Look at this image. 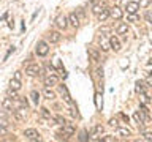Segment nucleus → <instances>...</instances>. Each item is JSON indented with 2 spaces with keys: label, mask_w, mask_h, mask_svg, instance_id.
Instances as JSON below:
<instances>
[{
  "label": "nucleus",
  "mask_w": 152,
  "mask_h": 142,
  "mask_svg": "<svg viewBox=\"0 0 152 142\" xmlns=\"http://www.w3.org/2000/svg\"><path fill=\"white\" fill-rule=\"evenodd\" d=\"M37 55H40V57H45V55H48V52H49V44H48L46 41H38L37 43Z\"/></svg>",
  "instance_id": "1"
},
{
  "label": "nucleus",
  "mask_w": 152,
  "mask_h": 142,
  "mask_svg": "<svg viewBox=\"0 0 152 142\" xmlns=\"http://www.w3.org/2000/svg\"><path fill=\"white\" fill-rule=\"evenodd\" d=\"M26 74H27V76H30V78H33V76H38V74H41V66H40V65H37V63L28 65L27 68H26Z\"/></svg>",
  "instance_id": "2"
},
{
  "label": "nucleus",
  "mask_w": 152,
  "mask_h": 142,
  "mask_svg": "<svg viewBox=\"0 0 152 142\" xmlns=\"http://www.w3.org/2000/svg\"><path fill=\"white\" fill-rule=\"evenodd\" d=\"M56 25L59 30H65L66 27H68V17L64 16V14H60V16H57L56 19Z\"/></svg>",
  "instance_id": "3"
},
{
  "label": "nucleus",
  "mask_w": 152,
  "mask_h": 142,
  "mask_svg": "<svg viewBox=\"0 0 152 142\" xmlns=\"http://www.w3.org/2000/svg\"><path fill=\"white\" fill-rule=\"evenodd\" d=\"M109 16L113 19H116V21H121L124 17V11L119 7H113V8H109Z\"/></svg>",
  "instance_id": "4"
},
{
  "label": "nucleus",
  "mask_w": 152,
  "mask_h": 142,
  "mask_svg": "<svg viewBox=\"0 0 152 142\" xmlns=\"http://www.w3.org/2000/svg\"><path fill=\"white\" fill-rule=\"evenodd\" d=\"M14 117L18 118L19 122H22V120H26V117H27V107H16V111H14Z\"/></svg>",
  "instance_id": "5"
},
{
  "label": "nucleus",
  "mask_w": 152,
  "mask_h": 142,
  "mask_svg": "<svg viewBox=\"0 0 152 142\" xmlns=\"http://www.w3.org/2000/svg\"><path fill=\"white\" fill-rule=\"evenodd\" d=\"M24 136H26L28 141H38V139H40V134H38V131L33 130V128H28V130L24 131Z\"/></svg>",
  "instance_id": "6"
},
{
  "label": "nucleus",
  "mask_w": 152,
  "mask_h": 142,
  "mask_svg": "<svg viewBox=\"0 0 152 142\" xmlns=\"http://www.w3.org/2000/svg\"><path fill=\"white\" fill-rule=\"evenodd\" d=\"M140 3L138 2H125V9L127 13H138V9H140Z\"/></svg>",
  "instance_id": "7"
},
{
  "label": "nucleus",
  "mask_w": 152,
  "mask_h": 142,
  "mask_svg": "<svg viewBox=\"0 0 152 142\" xmlns=\"http://www.w3.org/2000/svg\"><path fill=\"white\" fill-rule=\"evenodd\" d=\"M98 43H100V49H102V51H104V52H106V51H109V49H111V46H109V40H108V38L104 36V35H102V36H100Z\"/></svg>",
  "instance_id": "8"
},
{
  "label": "nucleus",
  "mask_w": 152,
  "mask_h": 142,
  "mask_svg": "<svg viewBox=\"0 0 152 142\" xmlns=\"http://www.w3.org/2000/svg\"><path fill=\"white\" fill-rule=\"evenodd\" d=\"M133 118H135V122H136L138 128H140V130H142V128H144V125H146V122L142 120V114L136 111L135 114H133Z\"/></svg>",
  "instance_id": "9"
},
{
  "label": "nucleus",
  "mask_w": 152,
  "mask_h": 142,
  "mask_svg": "<svg viewBox=\"0 0 152 142\" xmlns=\"http://www.w3.org/2000/svg\"><path fill=\"white\" fill-rule=\"evenodd\" d=\"M62 133H65L66 136H73L75 134V125L73 123H65V125H62Z\"/></svg>",
  "instance_id": "10"
},
{
  "label": "nucleus",
  "mask_w": 152,
  "mask_h": 142,
  "mask_svg": "<svg viewBox=\"0 0 152 142\" xmlns=\"http://www.w3.org/2000/svg\"><path fill=\"white\" fill-rule=\"evenodd\" d=\"M109 46H111L116 52H119L122 49V47H121V41H119L117 36H111V38H109Z\"/></svg>",
  "instance_id": "11"
},
{
  "label": "nucleus",
  "mask_w": 152,
  "mask_h": 142,
  "mask_svg": "<svg viewBox=\"0 0 152 142\" xmlns=\"http://www.w3.org/2000/svg\"><path fill=\"white\" fill-rule=\"evenodd\" d=\"M57 82H59V79H57V76H54V74H49L45 79V85H46V87H54Z\"/></svg>",
  "instance_id": "12"
},
{
  "label": "nucleus",
  "mask_w": 152,
  "mask_h": 142,
  "mask_svg": "<svg viewBox=\"0 0 152 142\" xmlns=\"http://www.w3.org/2000/svg\"><path fill=\"white\" fill-rule=\"evenodd\" d=\"M68 24L71 27H78L79 25V17H78V14L76 13H70V16H68Z\"/></svg>",
  "instance_id": "13"
},
{
  "label": "nucleus",
  "mask_w": 152,
  "mask_h": 142,
  "mask_svg": "<svg viewBox=\"0 0 152 142\" xmlns=\"http://www.w3.org/2000/svg\"><path fill=\"white\" fill-rule=\"evenodd\" d=\"M140 109H141V114H142V117H144V122L147 123V122H151V114H149V109H147V106H146V104L144 103H142L141 104V106H140Z\"/></svg>",
  "instance_id": "14"
},
{
  "label": "nucleus",
  "mask_w": 152,
  "mask_h": 142,
  "mask_svg": "<svg viewBox=\"0 0 152 142\" xmlns=\"http://www.w3.org/2000/svg\"><path fill=\"white\" fill-rule=\"evenodd\" d=\"M2 106H3V109H11V111H13V109H14V99L10 98V96L5 98L2 101Z\"/></svg>",
  "instance_id": "15"
},
{
  "label": "nucleus",
  "mask_w": 152,
  "mask_h": 142,
  "mask_svg": "<svg viewBox=\"0 0 152 142\" xmlns=\"http://www.w3.org/2000/svg\"><path fill=\"white\" fill-rule=\"evenodd\" d=\"M116 32H117V35H127V33H128V25H127L125 22H121L117 25Z\"/></svg>",
  "instance_id": "16"
},
{
  "label": "nucleus",
  "mask_w": 152,
  "mask_h": 142,
  "mask_svg": "<svg viewBox=\"0 0 152 142\" xmlns=\"http://www.w3.org/2000/svg\"><path fill=\"white\" fill-rule=\"evenodd\" d=\"M60 38H62V35H60V33L57 32V30H54V32H51V33H49V41H51V43H54V44L60 41Z\"/></svg>",
  "instance_id": "17"
},
{
  "label": "nucleus",
  "mask_w": 152,
  "mask_h": 142,
  "mask_svg": "<svg viewBox=\"0 0 152 142\" xmlns=\"http://www.w3.org/2000/svg\"><path fill=\"white\" fill-rule=\"evenodd\" d=\"M89 55L92 57L94 62H100V52L95 47H89Z\"/></svg>",
  "instance_id": "18"
},
{
  "label": "nucleus",
  "mask_w": 152,
  "mask_h": 142,
  "mask_svg": "<svg viewBox=\"0 0 152 142\" xmlns=\"http://www.w3.org/2000/svg\"><path fill=\"white\" fill-rule=\"evenodd\" d=\"M8 134V123L7 120L0 122V136H7Z\"/></svg>",
  "instance_id": "19"
},
{
  "label": "nucleus",
  "mask_w": 152,
  "mask_h": 142,
  "mask_svg": "<svg viewBox=\"0 0 152 142\" xmlns=\"http://www.w3.org/2000/svg\"><path fill=\"white\" fill-rule=\"evenodd\" d=\"M132 134V131L128 130V128H117V136L121 137H128Z\"/></svg>",
  "instance_id": "20"
},
{
  "label": "nucleus",
  "mask_w": 152,
  "mask_h": 142,
  "mask_svg": "<svg viewBox=\"0 0 152 142\" xmlns=\"http://www.w3.org/2000/svg\"><path fill=\"white\" fill-rule=\"evenodd\" d=\"M135 90L138 93H144V90H146V82H144V80H138Z\"/></svg>",
  "instance_id": "21"
},
{
  "label": "nucleus",
  "mask_w": 152,
  "mask_h": 142,
  "mask_svg": "<svg viewBox=\"0 0 152 142\" xmlns=\"http://www.w3.org/2000/svg\"><path fill=\"white\" fill-rule=\"evenodd\" d=\"M60 93H62V96H64V99H65L66 103H71V98H70V95H68V90H66V87L60 85Z\"/></svg>",
  "instance_id": "22"
},
{
  "label": "nucleus",
  "mask_w": 152,
  "mask_h": 142,
  "mask_svg": "<svg viewBox=\"0 0 152 142\" xmlns=\"http://www.w3.org/2000/svg\"><path fill=\"white\" fill-rule=\"evenodd\" d=\"M108 17H109V8H104L103 11L98 14V19H100V22H103V21H106Z\"/></svg>",
  "instance_id": "23"
},
{
  "label": "nucleus",
  "mask_w": 152,
  "mask_h": 142,
  "mask_svg": "<svg viewBox=\"0 0 152 142\" xmlns=\"http://www.w3.org/2000/svg\"><path fill=\"white\" fill-rule=\"evenodd\" d=\"M102 133H103V126L102 125H95L94 130L90 131V134L92 136H102Z\"/></svg>",
  "instance_id": "24"
},
{
  "label": "nucleus",
  "mask_w": 152,
  "mask_h": 142,
  "mask_svg": "<svg viewBox=\"0 0 152 142\" xmlns=\"http://www.w3.org/2000/svg\"><path fill=\"white\" fill-rule=\"evenodd\" d=\"M43 93H45V96H46L48 99H54V98H56V93L51 90V87H46V88H45V92H43Z\"/></svg>",
  "instance_id": "25"
},
{
  "label": "nucleus",
  "mask_w": 152,
  "mask_h": 142,
  "mask_svg": "<svg viewBox=\"0 0 152 142\" xmlns=\"http://www.w3.org/2000/svg\"><path fill=\"white\" fill-rule=\"evenodd\" d=\"M10 87L14 88V90H19V88H21V80H19V79H11V80H10Z\"/></svg>",
  "instance_id": "26"
},
{
  "label": "nucleus",
  "mask_w": 152,
  "mask_h": 142,
  "mask_svg": "<svg viewBox=\"0 0 152 142\" xmlns=\"http://www.w3.org/2000/svg\"><path fill=\"white\" fill-rule=\"evenodd\" d=\"M127 19H128V22H138L140 21V16L136 13H127Z\"/></svg>",
  "instance_id": "27"
},
{
  "label": "nucleus",
  "mask_w": 152,
  "mask_h": 142,
  "mask_svg": "<svg viewBox=\"0 0 152 142\" xmlns=\"http://www.w3.org/2000/svg\"><path fill=\"white\" fill-rule=\"evenodd\" d=\"M103 9H104V5H103V3H98V5H94L92 11H94V14H97V16H98V14L102 13Z\"/></svg>",
  "instance_id": "28"
},
{
  "label": "nucleus",
  "mask_w": 152,
  "mask_h": 142,
  "mask_svg": "<svg viewBox=\"0 0 152 142\" xmlns=\"http://www.w3.org/2000/svg\"><path fill=\"white\" fill-rule=\"evenodd\" d=\"M30 98H32V101L35 103V104H38V103H40V93H38L37 90H32V93H30Z\"/></svg>",
  "instance_id": "29"
},
{
  "label": "nucleus",
  "mask_w": 152,
  "mask_h": 142,
  "mask_svg": "<svg viewBox=\"0 0 152 142\" xmlns=\"http://www.w3.org/2000/svg\"><path fill=\"white\" fill-rule=\"evenodd\" d=\"M52 120H54V123L56 125H65V118L62 117V115H56V117H52Z\"/></svg>",
  "instance_id": "30"
},
{
  "label": "nucleus",
  "mask_w": 152,
  "mask_h": 142,
  "mask_svg": "<svg viewBox=\"0 0 152 142\" xmlns=\"http://www.w3.org/2000/svg\"><path fill=\"white\" fill-rule=\"evenodd\" d=\"M41 115L45 117V118H51V112H49V109L43 107V109H41Z\"/></svg>",
  "instance_id": "31"
},
{
  "label": "nucleus",
  "mask_w": 152,
  "mask_h": 142,
  "mask_svg": "<svg viewBox=\"0 0 152 142\" xmlns=\"http://www.w3.org/2000/svg\"><path fill=\"white\" fill-rule=\"evenodd\" d=\"M100 139H102V141H106V142H114V141H116V137H114V136H102Z\"/></svg>",
  "instance_id": "32"
},
{
  "label": "nucleus",
  "mask_w": 152,
  "mask_h": 142,
  "mask_svg": "<svg viewBox=\"0 0 152 142\" xmlns=\"http://www.w3.org/2000/svg\"><path fill=\"white\" fill-rule=\"evenodd\" d=\"M142 137H144L146 141H152V133H149V131L142 133Z\"/></svg>",
  "instance_id": "33"
},
{
  "label": "nucleus",
  "mask_w": 152,
  "mask_h": 142,
  "mask_svg": "<svg viewBox=\"0 0 152 142\" xmlns=\"http://www.w3.org/2000/svg\"><path fill=\"white\" fill-rule=\"evenodd\" d=\"M87 139H89L87 131H83V133H81V136H79V141H87Z\"/></svg>",
  "instance_id": "34"
},
{
  "label": "nucleus",
  "mask_w": 152,
  "mask_h": 142,
  "mask_svg": "<svg viewBox=\"0 0 152 142\" xmlns=\"http://www.w3.org/2000/svg\"><path fill=\"white\" fill-rule=\"evenodd\" d=\"M146 19H147V22L152 24V9H149V11L146 13Z\"/></svg>",
  "instance_id": "35"
},
{
  "label": "nucleus",
  "mask_w": 152,
  "mask_h": 142,
  "mask_svg": "<svg viewBox=\"0 0 152 142\" xmlns=\"http://www.w3.org/2000/svg\"><path fill=\"white\" fill-rule=\"evenodd\" d=\"M140 3V7H147V5L151 3V0H141V2H138Z\"/></svg>",
  "instance_id": "36"
},
{
  "label": "nucleus",
  "mask_w": 152,
  "mask_h": 142,
  "mask_svg": "<svg viewBox=\"0 0 152 142\" xmlns=\"http://www.w3.org/2000/svg\"><path fill=\"white\" fill-rule=\"evenodd\" d=\"M109 125H111V126H117V120H116V118H109Z\"/></svg>",
  "instance_id": "37"
},
{
  "label": "nucleus",
  "mask_w": 152,
  "mask_h": 142,
  "mask_svg": "<svg viewBox=\"0 0 152 142\" xmlns=\"http://www.w3.org/2000/svg\"><path fill=\"white\" fill-rule=\"evenodd\" d=\"M70 112H71V115H73V117H79V114H78V111H76L75 107H71V111H70Z\"/></svg>",
  "instance_id": "38"
},
{
  "label": "nucleus",
  "mask_w": 152,
  "mask_h": 142,
  "mask_svg": "<svg viewBox=\"0 0 152 142\" xmlns=\"http://www.w3.org/2000/svg\"><path fill=\"white\" fill-rule=\"evenodd\" d=\"M14 79H19V80H21V71H16V73H14Z\"/></svg>",
  "instance_id": "39"
},
{
  "label": "nucleus",
  "mask_w": 152,
  "mask_h": 142,
  "mask_svg": "<svg viewBox=\"0 0 152 142\" xmlns=\"http://www.w3.org/2000/svg\"><path fill=\"white\" fill-rule=\"evenodd\" d=\"M5 118H7V114L3 111H0V120H5Z\"/></svg>",
  "instance_id": "40"
},
{
  "label": "nucleus",
  "mask_w": 152,
  "mask_h": 142,
  "mask_svg": "<svg viewBox=\"0 0 152 142\" xmlns=\"http://www.w3.org/2000/svg\"><path fill=\"white\" fill-rule=\"evenodd\" d=\"M142 103H149V96H146V95H142Z\"/></svg>",
  "instance_id": "41"
},
{
  "label": "nucleus",
  "mask_w": 152,
  "mask_h": 142,
  "mask_svg": "<svg viewBox=\"0 0 152 142\" xmlns=\"http://www.w3.org/2000/svg\"><path fill=\"white\" fill-rule=\"evenodd\" d=\"M147 84H149V85H152V78H149V79H147Z\"/></svg>",
  "instance_id": "42"
}]
</instances>
